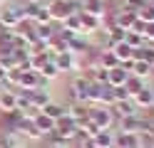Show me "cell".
<instances>
[{
  "instance_id": "6da1fadb",
  "label": "cell",
  "mask_w": 154,
  "mask_h": 148,
  "mask_svg": "<svg viewBox=\"0 0 154 148\" xmlns=\"http://www.w3.org/2000/svg\"><path fill=\"white\" fill-rule=\"evenodd\" d=\"M25 5H27L25 0H23V3H17V0L10 3V0H8L5 7L0 10V25H3L5 30H15L25 20Z\"/></svg>"
},
{
  "instance_id": "7a4b0ae2",
  "label": "cell",
  "mask_w": 154,
  "mask_h": 148,
  "mask_svg": "<svg viewBox=\"0 0 154 148\" xmlns=\"http://www.w3.org/2000/svg\"><path fill=\"white\" fill-rule=\"evenodd\" d=\"M87 118L100 128V131H109V128L117 123V116H114L112 106H102V104H90Z\"/></svg>"
},
{
  "instance_id": "3957f363",
  "label": "cell",
  "mask_w": 154,
  "mask_h": 148,
  "mask_svg": "<svg viewBox=\"0 0 154 148\" xmlns=\"http://www.w3.org/2000/svg\"><path fill=\"white\" fill-rule=\"evenodd\" d=\"M47 10H50L52 22H65L70 15L82 10V0H55V3L47 5Z\"/></svg>"
},
{
  "instance_id": "277c9868",
  "label": "cell",
  "mask_w": 154,
  "mask_h": 148,
  "mask_svg": "<svg viewBox=\"0 0 154 148\" xmlns=\"http://www.w3.org/2000/svg\"><path fill=\"white\" fill-rule=\"evenodd\" d=\"M90 86H92V82H90V77L87 74H75L72 77V82H70V99L72 101H82V104H87V94H90Z\"/></svg>"
},
{
  "instance_id": "5b68a950",
  "label": "cell",
  "mask_w": 154,
  "mask_h": 148,
  "mask_svg": "<svg viewBox=\"0 0 154 148\" xmlns=\"http://www.w3.org/2000/svg\"><path fill=\"white\" fill-rule=\"evenodd\" d=\"M55 133H57V136H62L65 141L70 143L72 138L80 136V123H77L72 116H67V114H65L62 118H57V121H55Z\"/></svg>"
},
{
  "instance_id": "8992f818",
  "label": "cell",
  "mask_w": 154,
  "mask_h": 148,
  "mask_svg": "<svg viewBox=\"0 0 154 148\" xmlns=\"http://www.w3.org/2000/svg\"><path fill=\"white\" fill-rule=\"evenodd\" d=\"M25 17L32 20L35 25H47V22H52L50 10H47V5H42V3H27V5H25Z\"/></svg>"
},
{
  "instance_id": "52a82bcc",
  "label": "cell",
  "mask_w": 154,
  "mask_h": 148,
  "mask_svg": "<svg viewBox=\"0 0 154 148\" xmlns=\"http://www.w3.org/2000/svg\"><path fill=\"white\" fill-rule=\"evenodd\" d=\"M45 82L40 79V74L32 72V69H27V72H20V79H17V86L15 89H25V91H30V89H37L42 86Z\"/></svg>"
},
{
  "instance_id": "ba28073f",
  "label": "cell",
  "mask_w": 154,
  "mask_h": 148,
  "mask_svg": "<svg viewBox=\"0 0 154 148\" xmlns=\"http://www.w3.org/2000/svg\"><path fill=\"white\" fill-rule=\"evenodd\" d=\"M132 101H134V106H137L139 111L152 109V106H154V86H144L142 91H137V94L132 96Z\"/></svg>"
},
{
  "instance_id": "9c48e42d",
  "label": "cell",
  "mask_w": 154,
  "mask_h": 148,
  "mask_svg": "<svg viewBox=\"0 0 154 148\" xmlns=\"http://www.w3.org/2000/svg\"><path fill=\"white\" fill-rule=\"evenodd\" d=\"M129 69H124L122 64H117V67H112V69H107V84L109 86H124V82L129 79Z\"/></svg>"
},
{
  "instance_id": "30bf717a",
  "label": "cell",
  "mask_w": 154,
  "mask_h": 148,
  "mask_svg": "<svg viewBox=\"0 0 154 148\" xmlns=\"http://www.w3.org/2000/svg\"><path fill=\"white\" fill-rule=\"evenodd\" d=\"M13 111H17V91L8 86L0 94V114H13Z\"/></svg>"
},
{
  "instance_id": "8fae6325",
  "label": "cell",
  "mask_w": 154,
  "mask_h": 148,
  "mask_svg": "<svg viewBox=\"0 0 154 148\" xmlns=\"http://www.w3.org/2000/svg\"><path fill=\"white\" fill-rule=\"evenodd\" d=\"M112 111L117 118H127V116H134V114H142L137 106H134L132 99H124V101H114L112 104Z\"/></svg>"
},
{
  "instance_id": "7c38bea8",
  "label": "cell",
  "mask_w": 154,
  "mask_h": 148,
  "mask_svg": "<svg viewBox=\"0 0 154 148\" xmlns=\"http://www.w3.org/2000/svg\"><path fill=\"white\" fill-rule=\"evenodd\" d=\"M82 13L102 20L104 15H107V5H104V0H82Z\"/></svg>"
},
{
  "instance_id": "4fadbf2b",
  "label": "cell",
  "mask_w": 154,
  "mask_h": 148,
  "mask_svg": "<svg viewBox=\"0 0 154 148\" xmlns=\"http://www.w3.org/2000/svg\"><path fill=\"white\" fill-rule=\"evenodd\" d=\"M67 45H70V52H72V54H77V57L85 54V52H87V49L92 47V42H90V39L85 37V35H72V39H70Z\"/></svg>"
},
{
  "instance_id": "5bb4252c",
  "label": "cell",
  "mask_w": 154,
  "mask_h": 148,
  "mask_svg": "<svg viewBox=\"0 0 154 148\" xmlns=\"http://www.w3.org/2000/svg\"><path fill=\"white\" fill-rule=\"evenodd\" d=\"M35 128L40 131L42 138H47L50 133H55V121H52V118H47V116L40 111V114H37V118H35Z\"/></svg>"
},
{
  "instance_id": "9a60e30c",
  "label": "cell",
  "mask_w": 154,
  "mask_h": 148,
  "mask_svg": "<svg viewBox=\"0 0 154 148\" xmlns=\"http://www.w3.org/2000/svg\"><path fill=\"white\" fill-rule=\"evenodd\" d=\"M152 69H154V67H152L149 62H144V59H134L129 72H132L134 77H139V79H149V77H152Z\"/></svg>"
},
{
  "instance_id": "2e32d148",
  "label": "cell",
  "mask_w": 154,
  "mask_h": 148,
  "mask_svg": "<svg viewBox=\"0 0 154 148\" xmlns=\"http://www.w3.org/2000/svg\"><path fill=\"white\" fill-rule=\"evenodd\" d=\"M42 114H45L47 118H52V121H57V118H62V116L67 114V106L57 104V101H50V104L42 106Z\"/></svg>"
},
{
  "instance_id": "e0dca14e",
  "label": "cell",
  "mask_w": 154,
  "mask_h": 148,
  "mask_svg": "<svg viewBox=\"0 0 154 148\" xmlns=\"http://www.w3.org/2000/svg\"><path fill=\"white\" fill-rule=\"evenodd\" d=\"M37 74H40V79H42V82H52V79H57V77H60V69H57L55 59H50V62H45V64H42V69H40Z\"/></svg>"
},
{
  "instance_id": "ac0fdd59",
  "label": "cell",
  "mask_w": 154,
  "mask_h": 148,
  "mask_svg": "<svg viewBox=\"0 0 154 148\" xmlns=\"http://www.w3.org/2000/svg\"><path fill=\"white\" fill-rule=\"evenodd\" d=\"M132 49H134V47H129V45L122 39V42H117V45L112 47V52H114V57H117L119 64H122V62H127V59H132Z\"/></svg>"
},
{
  "instance_id": "d6986e66",
  "label": "cell",
  "mask_w": 154,
  "mask_h": 148,
  "mask_svg": "<svg viewBox=\"0 0 154 148\" xmlns=\"http://www.w3.org/2000/svg\"><path fill=\"white\" fill-rule=\"evenodd\" d=\"M119 64V59L114 57L112 49H100V67L102 69H112V67H117Z\"/></svg>"
},
{
  "instance_id": "ffe728a7",
  "label": "cell",
  "mask_w": 154,
  "mask_h": 148,
  "mask_svg": "<svg viewBox=\"0 0 154 148\" xmlns=\"http://www.w3.org/2000/svg\"><path fill=\"white\" fill-rule=\"evenodd\" d=\"M144 86H147V84H144V79L134 77V74H129V79H127V82H124V89H127V94H129V96H134L137 91H142Z\"/></svg>"
},
{
  "instance_id": "44dd1931",
  "label": "cell",
  "mask_w": 154,
  "mask_h": 148,
  "mask_svg": "<svg viewBox=\"0 0 154 148\" xmlns=\"http://www.w3.org/2000/svg\"><path fill=\"white\" fill-rule=\"evenodd\" d=\"M94 138V143H97V148H109L114 143V133L112 131H100L97 136H92Z\"/></svg>"
},
{
  "instance_id": "7402d4cb",
  "label": "cell",
  "mask_w": 154,
  "mask_h": 148,
  "mask_svg": "<svg viewBox=\"0 0 154 148\" xmlns=\"http://www.w3.org/2000/svg\"><path fill=\"white\" fill-rule=\"evenodd\" d=\"M137 17L142 22H154V5L152 3H144L139 10H137Z\"/></svg>"
},
{
  "instance_id": "603a6c76",
  "label": "cell",
  "mask_w": 154,
  "mask_h": 148,
  "mask_svg": "<svg viewBox=\"0 0 154 148\" xmlns=\"http://www.w3.org/2000/svg\"><path fill=\"white\" fill-rule=\"evenodd\" d=\"M124 42H127L129 47H142L147 39H144L142 35H137V32H132V30H127V32H124Z\"/></svg>"
},
{
  "instance_id": "cb8c5ba5",
  "label": "cell",
  "mask_w": 154,
  "mask_h": 148,
  "mask_svg": "<svg viewBox=\"0 0 154 148\" xmlns=\"http://www.w3.org/2000/svg\"><path fill=\"white\" fill-rule=\"evenodd\" d=\"M144 39H147V42H154V22L144 25Z\"/></svg>"
},
{
  "instance_id": "d4e9b609",
  "label": "cell",
  "mask_w": 154,
  "mask_h": 148,
  "mask_svg": "<svg viewBox=\"0 0 154 148\" xmlns=\"http://www.w3.org/2000/svg\"><path fill=\"white\" fill-rule=\"evenodd\" d=\"M5 89H8V84L3 82V79H0V94H3V91H5Z\"/></svg>"
},
{
  "instance_id": "484cf974",
  "label": "cell",
  "mask_w": 154,
  "mask_h": 148,
  "mask_svg": "<svg viewBox=\"0 0 154 148\" xmlns=\"http://www.w3.org/2000/svg\"><path fill=\"white\" fill-rule=\"evenodd\" d=\"M5 35H8V30H5V27H3V25H0V39H3V37H5Z\"/></svg>"
},
{
  "instance_id": "4316f807",
  "label": "cell",
  "mask_w": 154,
  "mask_h": 148,
  "mask_svg": "<svg viewBox=\"0 0 154 148\" xmlns=\"http://www.w3.org/2000/svg\"><path fill=\"white\" fill-rule=\"evenodd\" d=\"M25 3H42V0H25Z\"/></svg>"
},
{
  "instance_id": "83f0119b",
  "label": "cell",
  "mask_w": 154,
  "mask_h": 148,
  "mask_svg": "<svg viewBox=\"0 0 154 148\" xmlns=\"http://www.w3.org/2000/svg\"><path fill=\"white\" fill-rule=\"evenodd\" d=\"M5 3H8V0H0V5H5Z\"/></svg>"
}]
</instances>
